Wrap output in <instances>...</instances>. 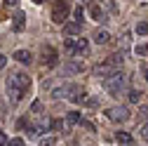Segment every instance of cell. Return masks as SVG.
Masks as SVG:
<instances>
[{
    "mask_svg": "<svg viewBox=\"0 0 148 146\" xmlns=\"http://www.w3.org/2000/svg\"><path fill=\"white\" fill-rule=\"evenodd\" d=\"M33 3H38V5H42V3H45V0H33Z\"/></svg>",
    "mask_w": 148,
    "mask_h": 146,
    "instance_id": "obj_30",
    "label": "cell"
},
{
    "mask_svg": "<svg viewBox=\"0 0 148 146\" xmlns=\"http://www.w3.org/2000/svg\"><path fill=\"white\" fill-rule=\"evenodd\" d=\"M5 5H10V7H16V5H19V0H5Z\"/></svg>",
    "mask_w": 148,
    "mask_h": 146,
    "instance_id": "obj_27",
    "label": "cell"
},
{
    "mask_svg": "<svg viewBox=\"0 0 148 146\" xmlns=\"http://www.w3.org/2000/svg\"><path fill=\"white\" fill-rule=\"evenodd\" d=\"M68 12H71V5H68V0H54L52 19L57 21V24H66V19H68Z\"/></svg>",
    "mask_w": 148,
    "mask_h": 146,
    "instance_id": "obj_3",
    "label": "cell"
},
{
    "mask_svg": "<svg viewBox=\"0 0 148 146\" xmlns=\"http://www.w3.org/2000/svg\"><path fill=\"white\" fill-rule=\"evenodd\" d=\"M82 31V24H78V21H66L64 24V33H68V35H78Z\"/></svg>",
    "mask_w": 148,
    "mask_h": 146,
    "instance_id": "obj_9",
    "label": "cell"
},
{
    "mask_svg": "<svg viewBox=\"0 0 148 146\" xmlns=\"http://www.w3.org/2000/svg\"><path fill=\"white\" fill-rule=\"evenodd\" d=\"M75 21L82 24V7H75Z\"/></svg>",
    "mask_w": 148,
    "mask_h": 146,
    "instance_id": "obj_22",
    "label": "cell"
},
{
    "mask_svg": "<svg viewBox=\"0 0 148 146\" xmlns=\"http://www.w3.org/2000/svg\"><path fill=\"white\" fill-rule=\"evenodd\" d=\"M115 139H118V144H125V146L132 144V134H129V132H118Z\"/></svg>",
    "mask_w": 148,
    "mask_h": 146,
    "instance_id": "obj_15",
    "label": "cell"
},
{
    "mask_svg": "<svg viewBox=\"0 0 148 146\" xmlns=\"http://www.w3.org/2000/svg\"><path fill=\"white\" fill-rule=\"evenodd\" d=\"M52 127H54V130H61L64 123H61V120H54V123H52Z\"/></svg>",
    "mask_w": 148,
    "mask_h": 146,
    "instance_id": "obj_26",
    "label": "cell"
},
{
    "mask_svg": "<svg viewBox=\"0 0 148 146\" xmlns=\"http://www.w3.org/2000/svg\"><path fill=\"white\" fill-rule=\"evenodd\" d=\"M125 87H127V76H125L120 68L113 71L108 78H103V90H106L108 94H113V97H118Z\"/></svg>",
    "mask_w": 148,
    "mask_h": 146,
    "instance_id": "obj_2",
    "label": "cell"
},
{
    "mask_svg": "<svg viewBox=\"0 0 148 146\" xmlns=\"http://www.w3.org/2000/svg\"><path fill=\"white\" fill-rule=\"evenodd\" d=\"M5 144H7V139H5V134H3V132H0V146H5Z\"/></svg>",
    "mask_w": 148,
    "mask_h": 146,
    "instance_id": "obj_29",
    "label": "cell"
},
{
    "mask_svg": "<svg viewBox=\"0 0 148 146\" xmlns=\"http://www.w3.org/2000/svg\"><path fill=\"white\" fill-rule=\"evenodd\" d=\"M5 64H7V57H3V54H0V68H5Z\"/></svg>",
    "mask_w": 148,
    "mask_h": 146,
    "instance_id": "obj_28",
    "label": "cell"
},
{
    "mask_svg": "<svg viewBox=\"0 0 148 146\" xmlns=\"http://www.w3.org/2000/svg\"><path fill=\"white\" fill-rule=\"evenodd\" d=\"M110 73H113V68H110L108 64H103V66L99 64V66L94 68V76H99V78H108V76H110Z\"/></svg>",
    "mask_w": 148,
    "mask_h": 146,
    "instance_id": "obj_12",
    "label": "cell"
},
{
    "mask_svg": "<svg viewBox=\"0 0 148 146\" xmlns=\"http://www.w3.org/2000/svg\"><path fill=\"white\" fill-rule=\"evenodd\" d=\"M82 61H66L64 64V73L66 76H73V73H82Z\"/></svg>",
    "mask_w": 148,
    "mask_h": 146,
    "instance_id": "obj_7",
    "label": "cell"
},
{
    "mask_svg": "<svg viewBox=\"0 0 148 146\" xmlns=\"http://www.w3.org/2000/svg\"><path fill=\"white\" fill-rule=\"evenodd\" d=\"M139 99H141V92H139V90H129V101H132V104H139Z\"/></svg>",
    "mask_w": 148,
    "mask_h": 146,
    "instance_id": "obj_17",
    "label": "cell"
},
{
    "mask_svg": "<svg viewBox=\"0 0 148 146\" xmlns=\"http://www.w3.org/2000/svg\"><path fill=\"white\" fill-rule=\"evenodd\" d=\"M136 54H139V57H146V54H148V45H139L136 47Z\"/></svg>",
    "mask_w": 148,
    "mask_h": 146,
    "instance_id": "obj_20",
    "label": "cell"
},
{
    "mask_svg": "<svg viewBox=\"0 0 148 146\" xmlns=\"http://www.w3.org/2000/svg\"><path fill=\"white\" fill-rule=\"evenodd\" d=\"M40 146H57V139H54V137H42Z\"/></svg>",
    "mask_w": 148,
    "mask_h": 146,
    "instance_id": "obj_18",
    "label": "cell"
},
{
    "mask_svg": "<svg viewBox=\"0 0 148 146\" xmlns=\"http://www.w3.org/2000/svg\"><path fill=\"white\" fill-rule=\"evenodd\" d=\"M146 80H148V68H146Z\"/></svg>",
    "mask_w": 148,
    "mask_h": 146,
    "instance_id": "obj_31",
    "label": "cell"
},
{
    "mask_svg": "<svg viewBox=\"0 0 148 146\" xmlns=\"http://www.w3.org/2000/svg\"><path fill=\"white\" fill-rule=\"evenodd\" d=\"M28 87H31V78L26 76V73H14V76H10V80H7V92H10L12 101H21V97L26 94Z\"/></svg>",
    "mask_w": 148,
    "mask_h": 146,
    "instance_id": "obj_1",
    "label": "cell"
},
{
    "mask_svg": "<svg viewBox=\"0 0 148 146\" xmlns=\"http://www.w3.org/2000/svg\"><path fill=\"white\" fill-rule=\"evenodd\" d=\"M106 64L113 68V71H118V68L122 66V57H120V54H113V57H108V59H106Z\"/></svg>",
    "mask_w": 148,
    "mask_h": 146,
    "instance_id": "obj_13",
    "label": "cell"
},
{
    "mask_svg": "<svg viewBox=\"0 0 148 146\" xmlns=\"http://www.w3.org/2000/svg\"><path fill=\"white\" fill-rule=\"evenodd\" d=\"M106 116H108V120H113V123H125L129 118V111L125 106H113V108L106 111Z\"/></svg>",
    "mask_w": 148,
    "mask_h": 146,
    "instance_id": "obj_5",
    "label": "cell"
},
{
    "mask_svg": "<svg viewBox=\"0 0 148 146\" xmlns=\"http://www.w3.org/2000/svg\"><path fill=\"white\" fill-rule=\"evenodd\" d=\"M122 47H129V33L122 35Z\"/></svg>",
    "mask_w": 148,
    "mask_h": 146,
    "instance_id": "obj_25",
    "label": "cell"
},
{
    "mask_svg": "<svg viewBox=\"0 0 148 146\" xmlns=\"http://www.w3.org/2000/svg\"><path fill=\"white\" fill-rule=\"evenodd\" d=\"M89 17H92V19H97V21H106V19H103V12H101L99 5H92V7H89Z\"/></svg>",
    "mask_w": 148,
    "mask_h": 146,
    "instance_id": "obj_14",
    "label": "cell"
},
{
    "mask_svg": "<svg viewBox=\"0 0 148 146\" xmlns=\"http://www.w3.org/2000/svg\"><path fill=\"white\" fill-rule=\"evenodd\" d=\"M14 59L19 61V64H28V61H31V52H28V50H16V52H14Z\"/></svg>",
    "mask_w": 148,
    "mask_h": 146,
    "instance_id": "obj_11",
    "label": "cell"
},
{
    "mask_svg": "<svg viewBox=\"0 0 148 146\" xmlns=\"http://www.w3.org/2000/svg\"><path fill=\"white\" fill-rule=\"evenodd\" d=\"M42 64H45V66H49V68L59 64V59H57V52H54L52 47H42Z\"/></svg>",
    "mask_w": 148,
    "mask_h": 146,
    "instance_id": "obj_6",
    "label": "cell"
},
{
    "mask_svg": "<svg viewBox=\"0 0 148 146\" xmlns=\"http://www.w3.org/2000/svg\"><path fill=\"white\" fill-rule=\"evenodd\" d=\"M146 33H148V24H146V21L136 24V35H146Z\"/></svg>",
    "mask_w": 148,
    "mask_h": 146,
    "instance_id": "obj_19",
    "label": "cell"
},
{
    "mask_svg": "<svg viewBox=\"0 0 148 146\" xmlns=\"http://www.w3.org/2000/svg\"><path fill=\"white\" fill-rule=\"evenodd\" d=\"M7 146H26V144H24V139H19V137H16V139L7 141Z\"/></svg>",
    "mask_w": 148,
    "mask_h": 146,
    "instance_id": "obj_21",
    "label": "cell"
},
{
    "mask_svg": "<svg viewBox=\"0 0 148 146\" xmlns=\"http://www.w3.org/2000/svg\"><path fill=\"white\" fill-rule=\"evenodd\" d=\"M64 47H66L68 52H73V54H87V52H89V45H87L85 38H66Z\"/></svg>",
    "mask_w": 148,
    "mask_h": 146,
    "instance_id": "obj_4",
    "label": "cell"
},
{
    "mask_svg": "<svg viewBox=\"0 0 148 146\" xmlns=\"http://www.w3.org/2000/svg\"><path fill=\"white\" fill-rule=\"evenodd\" d=\"M141 137H143V139H146V141H148V123H146V125H143V127H141Z\"/></svg>",
    "mask_w": 148,
    "mask_h": 146,
    "instance_id": "obj_23",
    "label": "cell"
},
{
    "mask_svg": "<svg viewBox=\"0 0 148 146\" xmlns=\"http://www.w3.org/2000/svg\"><path fill=\"white\" fill-rule=\"evenodd\" d=\"M94 43H99V45L110 43V33H108V31H103V28H99V31L94 33Z\"/></svg>",
    "mask_w": 148,
    "mask_h": 146,
    "instance_id": "obj_10",
    "label": "cell"
},
{
    "mask_svg": "<svg viewBox=\"0 0 148 146\" xmlns=\"http://www.w3.org/2000/svg\"><path fill=\"white\" fill-rule=\"evenodd\" d=\"M24 24H26V14L24 12H16L14 14V21H12V28L19 33V31H24Z\"/></svg>",
    "mask_w": 148,
    "mask_h": 146,
    "instance_id": "obj_8",
    "label": "cell"
},
{
    "mask_svg": "<svg viewBox=\"0 0 148 146\" xmlns=\"http://www.w3.org/2000/svg\"><path fill=\"white\" fill-rule=\"evenodd\" d=\"M139 116H143V118H148V106H141V108H139Z\"/></svg>",
    "mask_w": 148,
    "mask_h": 146,
    "instance_id": "obj_24",
    "label": "cell"
},
{
    "mask_svg": "<svg viewBox=\"0 0 148 146\" xmlns=\"http://www.w3.org/2000/svg\"><path fill=\"white\" fill-rule=\"evenodd\" d=\"M80 120H82V118H80V113H75V111L66 116V125H78Z\"/></svg>",
    "mask_w": 148,
    "mask_h": 146,
    "instance_id": "obj_16",
    "label": "cell"
}]
</instances>
